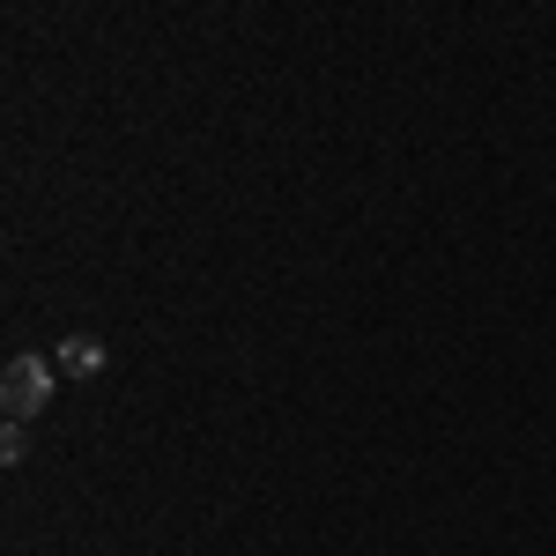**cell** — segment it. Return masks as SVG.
Returning a JSON list of instances; mask_svg holds the SVG:
<instances>
[{
  "label": "cell",
  "instance_id": "2",
  "mask_svg": "<svg viewBox=\"0 0 556 556\" xmlns=\"http://www.w3.org/2000/svg\"><path fill=\"white\" fill-rule=\"evenodd\" d=\"M52 356H60V371H67V379H97V371L112 364V349L97 342V334H67V342L52 349Z\"/></svg>",
  "mask_w": 556,
  "mask_h": 556
},
{
  "label": "cell",
  "instance_id": "3",
  "mask_svg": "<svg viewBox=\"0 0 556 556\" xmlns=\"http://www.w3.org/2000/svg\"><path fill=\"white\" fill-rule=\"evenodd\" d=\"M23 453H30V424H8V430H0V460H8V468H15V460H23Z\"/></svg>",
  "mask_w": 556,
  "mask_h": 556
},
{
  "label": "cell",
  "instance_id": "1",
  "mask_svg": "<svg viewBox=\"0 0 556 556\" xmlns=\"http://www.w3.org/2000/svg\"><path fill=\"white\" fill-rule=\"evenodd\" d=\"M45 401H52V364H45L38 349L8 356V371H0V408H8V424H30V416H45Z\"/></svg>",
  "mask_w": 556,
  "mask_h": 556
}]
</instances>
